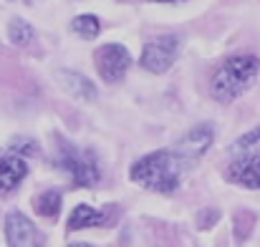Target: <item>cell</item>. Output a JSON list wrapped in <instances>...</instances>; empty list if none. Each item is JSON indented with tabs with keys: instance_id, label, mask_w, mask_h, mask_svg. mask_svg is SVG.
<instances>
[{
	"instance_id": "cell-4",
	"label": "cell",
	"mask_w": 260,
	"mask_h": 247,
	"mask_svg": "<svg viewBox=\"0 0 260 247\" xmlns=\"http://www.w3.org/2000/svg\"><path fill=\"white\" fill-rule=\"evenodd\" d=\"M177 53H179V38L177 36H157L152 38L144 51H142V66L152 74H165L174 61H177Z\"/></svg>"
},
{
	"instance_id": "cell-2",
	"label": "cell",
	"mask_w": 260,
	"mask_h": 247,
	"mask_svg": "<svg viewBox=\"0 0 260 247\" xmlns=\"http://www.w3.org/2000/svg\"><path fill=\"white\" fill-rule=\"evenodd\" d=\"M179 171H182L179 157L174 152L159 149V152H152V154L142 157L132 166L129 174L139 187H147V189L159 192V194H172L179 187Z\"/></svg>"
},
{
	"instance_id": "cell-13",
	"label": "cell",
	"mask_w": 260,
	"mask_h": 247,
	"mask_svg": "<svg viewBox=\"0 0 260 247\" xmlns=\"http://www.w3.org/2000/svg\"><path fill=\"white\" fill-rule=\"evenodd\" d=\"M36 212L41 215V217H56L58 212H61V194L56 192V189H48V192H43V194H38L36 197Z\"/></svg>"
},
{
	"instance_id": "cell-1",
	"label": "cell",
	"mask_w": 260,
	"mask_h": 247,
	"mask_svg": "<svg viewBox=\"0 0 260 247\" xmlns=\"http://www.w3.org/2000/svg\"><path fill=\"white\" fill-rule=\"evenodd\" d=\"M260 74V58L250 53L230 56L220 63V68L210 79V93L220 103H230L238 96H243Z\"/></svg>"
},
{
	"instance_id": "cell-3",
	"label": "cell",
	"mask_w": 260,
	"mask_h": 247,
	"mask_svg": "<svg viewBox=\"0 0 260 247\" xmlns=\"http://www.w3.org/2000/svg\"><path fill=\"white\" fill-rule=\"evenodd\" d=\"M56 162L63 171H69V177L74 179L76 187H93L101 179L96 157L91 152H81V149L71 147V144H61V154Z\"/></svg>"
},
{
	"instance_id": "cell-11",
	"label": "cell",
	"mask_w": 260,
	"mask_h": 247,
	"mask_svg": "<svg viewBox=\"0 0 260 247\" xmlns=\"http://www.w3.org/2000/svg\"><path fill=\"white\" fill-rule=\"evenodd\" d=\"M104 220L106 217L99 209H93L88 204H79L69 217V230L76 232V230H84V227H99V225H104Z\"/></svg>"
},
{
	"instance_id": "cell-14",
	"label": "cell",
	"mask_w": 260,
	"mask_h": 247,
	"mask_svg": "<svg viewBox=\"0 0 260 247\" xmlns=\"http://www.w3.org/2000/svg\"><path fill=\"white\" fill-rule=\"evenodd\" d=\"M71 28H74L76 36H81V38H86V41H93V38L101 33V23H99L96 15H76L74 23H71Z\"/></svg>"
},
{
	"instance_id": "cell-5",
	"label": "cell",
	"mask_w": 260,
	"mask_h": 247,
	"mask_svg": "<svg viewBox=\"0 0 260 247\" xmlns=\"http://www.w3.org/2000/svg\"><path fill=\"white\" fill-rule=\"evenodd\" d=\"M129 66H132V56L119 43H106L96 51V71L106 83L121 81Z\"/></svg>"
},
{
	"instance_id": "cell-9",
	"label": "cell",
	"mask_w": 260,
	"mask_h": 247,
	"mask_svg": "<svg viewBox=\"0 0 260 247\" xmlns=\"http://www.w3.org/2000/svg\"><path fill=\"white\" fill-rule=\"evenodd\" d=\"M228 179L248 189H260V154H245L235 159L228 169Z\"/></svg>"
},
{
	"instance_id": "cell-8",
	"label": "cell",
	"mask_w": 260,
	"mask_h": 247,
	"mask_svg": "<svg viewBox=\"0 0 260 247\" xmlns=\"http://www.w3.org/2000/svg\"><path fill=\"white\" fill-rule=\"evenodd\" d=\"M25 174H28V164L18 152H13V149L0 152V194L13 192L25 179Z\"/></svg>"
},
{
	"instance_id": "cell-15",
	"label": "cell",
	"mask_w": 260,
	"mask_h": 247,
	"mask_svg": "<svg viewBox=\"0 0 260 247\" xmlns=\"http://www.w3.org/2000/svg\"><path fill=\"white\" fill-rule=\"evenodd\" d=\"M255 147H260V124L255 129H250L248 134H243V136L233 144L235 152H248V149H255Z\"/></svg>"
},
{
	"instance_id": "cell-17",
	"label": "cell",
	"mask_w": 260,
	"mask_h": 247,
	"mask_svg": "<svg viewBox=\"0 0 260 247\" xmlns=\"http://www.w3.org/2000/svg\"><path fill=\"white\" fill-rule=\"evenodd\" d=\"M71 247H93V245H86V242H74Z\"/></svg>"
},
{
	"instance_id": "cell-18",
	"label": "cell",
	"mask_w": 260,
	"mask_h": 247,
	"mask_svg": "<svg viewBox=\"0 0 260 247\" xmlns=\"http://www.w3.org/2000/svg\"><path fill=\"white\" fill-rule=\"evenodd\" d=\"M154 3H174V0H154Z\"/></svg>"
},
{
	"instance_id": "cell-16",
	"label": "cell",
	"mask_w": 260,
	"mask_h": 247,
	"mask_svg": "<svg viewBox=\"0 0 260 247\" xmlns=\"http://www.w3.org/2000/svg\"><path fill=\"white\" fill-rule=\"evenodd\" d=\"M13 152H25V154H36V142L33 139H15L13 142V147H10Z\"/></svg>"
},
{
	"instance_id": "cell-12",
	"label": "cell",
	"mask_w": 260,
	"mask_h": 247,
	"mask_svg": "<svg viewBox=\"0 0 260 247\" xmlns=\"http://www.w3.org/2000/svg\"><path fill=\"white\" fill-rule=\"evenodd\" d=\"M8 38H10V43L13 46H30L33 41H36V30L25 23V20H20V18H13L10 23H8Z\"/></svg>"
},
{
	"instance_id": "cell-7",
	"label": "cell",
	"mask_w": 260,
	"mask_h": 247,
	"mask_svg": "<svg viewBox=\"0 0 260 247\" xmlns=\"http://www.w3.org/2000/svg\"><path fill=\"white\" fill-rule=\"evenodd\" d=\"M5 240L10 247H41L43 240L36 230V225L20 215V212H10L5 217Z\"/></svg>"
},
{
	"instance_id": "cell-6",
	"label": "cell",
	"mask_w": 260,
	"mask_h": 247,
	"mask_svg": "<svg viewBox=\"0 0 260 247\" xmlns=\"http://www.w3.org/2000/svg\"><path fill=\"white\" fill-rule=\"evenodd\" d=\"M212 139H215L212 126H210V124H197V126H192V129L179 139L174 154L179 157L182 166H187V164H192V162H197V159H202V154L210 149Z\"/></svg>"
},
{
	"instance_id": "cell-10",
	"label": "cell",
	"mask_w": 260,
	"mask_h": 247,
	"mask_svg": "<svg viewBox=\"0 0 260 247\" xmlns=\"http://www.w3.org/2000/svg\"><path fill=\"white\" fill-rule=\"evenodd\" d=\"M58 79L63 83V88L71 93V96H76V98H81V101H96V88H93V83L88 81L86 76H81V74H74V71H58Z\"/></svg>"
},
{
	"instance_id": "cell-19",
	"label": "cell",
	"mask_w": 260,
	"mask_h": 247,
	"mask_svg": "<svg viewBox=\"0 0 260 247\" xmlns=\"http://www.w3.org/2000/svg\"><path fill=\"white\" fill-rule=\"evenodd\" d=\"M20 3H28V0H20Z\"/></svg>"
}]
</instances>
